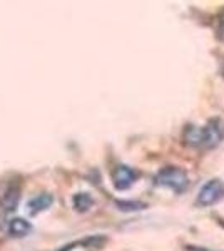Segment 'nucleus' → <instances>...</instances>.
Wrapping results in <instances>:
<instances>
[{"instance_id":"6","label":"nucleus","mask_w":224,"mask_h":251,"mask_svg":"<svg viewBox=\"0 0 224 251\" xmlns=\"http://www.w3.org/2000/svg\"><path fill=\"white\" fill-rule=\"evenodd\" d=\"M52 201H54L52 194H49V193H40V194H37L35 198H32V200L27 203L28 213H30V214H37V213H40V211H46L47 208H50V206H52Z\"/></svg>"},{"instance_id":"7","label":"nucleus","mask_w":224,"mask_h":251,"mask_svg":"<svg viewBox=\"0 0 224 251\" xmlns=\"http://www.w3.org/2000/svg\"><path fill=\"white\" fill-rule=\"evenodd\" d=\"M32 231V225L24 218H14L9 225V234L14 238H24Z\"/></svg>"},{"instance_id":"1","label":"nucleus","mask_w":224,"mask_h":251,"mask_svg":"<svg viewBox=\"0 0 224 251\" xmlns=\"http://www.w3.org/2000/svg\"><path fill=\"white\" fill-rule=\"evenodd\" d=\"M224 139V124L223 121L213 119L209 121L204 127H194L187 126L184 131V141L186 144L194 146V148H204L213 149Z\"/></svg>"},{"instance_id":"9","label":"nucleus","mask_w":224,"mask_h":251,"mask_svg":"<svg viewBox=\"0 0 224 251\" xmlns=\"http://www.w3.org/2000/svg\"><path fill=\"white\" fill-rule=\"evenodd\" d=\"M117 206L122 211H139L146 208V204L137 203V201H117Z\"/></svg>"},{"instance_id":"11","label":"nucleus","mask_w":224,"mask_h":251,"mask_svg":"<svg viewBox=\"0 0 224 251\" xmlns=\"http://www.w3.org/2000/svg\"><path fill=\"white\" fill-rule=\"evenodd\" d=\"M72 250H74V246H66V248L60 250V251H72Z\"/></svg>"},{"instance_id":"5","label":"nucleus","mask_w":224,"mask_h":251,"mask_svg":"<svg viewBox=\"0 0 224 251\" xmlns=\"http://www.w3.org/2000/svg\"><path fill=\"white\" fill-rule=\"evenodd\" d=\"M19 200H20V189L17 184L12 183L7 186L5 191L0 196V206H2V209H5V211H14V209L17 208Z\"/></svg>"},{"instance_id":"8","label":"nucleus","mask_w":224,"mask_h":251,"mask_svg":"<svg viewBox=\"0 0 224 251\" xmlns=\"http://www.w3.org/2000/svg\"><path fill=\"white\" fill-rule=\"evenodd\" d=\"M92 204H94V200L91 198V194L77 193L74 196V206H75L77 211H87Z\"/></svg>"},{"instance_id":"4","label":"nucleus","mask_w":224,"mask_h":251,"mask_svg":"<svg viewBox=\"0 0 224 251\" xmlns=\"http://www.w3.org/2000/svg\"><path fill=\"white\" fill-rule=\"evenodd\" d=\"M136 179H137V171H134L132 168H129V166H125V164H119L112 171L114 188L119 189V191L129 189L134 183H136Z\"/></svg>"},{"instance_id":"3","label":"nucleus","mask_w":224,"mask_h":251,"mask_svg":"<svg viewBox=\"0 0 224 251\" xmlns=\"http://www.w3.org/2000/svg\"><path fill=\"white\" fill-rule=\"evenodd\" d=\"M224 196V183L219 179H211L199 189L196 204L201 208H207V206H213L218 201H221Z\"/></svg>"},{"instance_id":"2","label":"nucleus","mask_w":224,"mask_h":251,"mask_svg":"<svg viewBox=\"0 0 224 251\" xmlns=\"http://www.w3.org/2000/svg\"><path fill=\"white\" fill-rule=\"evenodd\" d=\"M156 184L173 189L174 193H182L189 186V177H187L184 169L176 168V166H168V168H162L157 173Z\"/></svg>"},{"instance_id":"10","label":"nucleus","mask_w":224,"mask_h":251,"mask_svg":"<svg viewBox=\"0 0 224 251\" xmlns=\"http://www.w3.org/2000/svg\"><path fill=\"white\" fill-rule=\"evenodd\" d=\"M219 39L224 42V12L221 15V22H219Z\"/></svg>"}]
</instances>
